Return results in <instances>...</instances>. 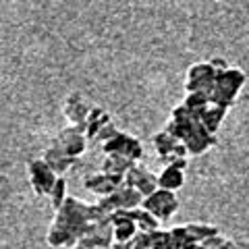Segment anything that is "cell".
<instances>
[{"instance_id":"6da1fadb","label":"cell","mask_w":249,"mask_h":249,"mask_svg":"<svg viewBox=\"0 0 249 249\" xmlns=\"http://www.w3.org/2000/svg\"><path fill=\"white\" fill-rule=\"evenodd\" d=\"M164 131L177 137L178 142H183V145L187 147V154L191 156H201L210 147L216 145V135L208 133L199 121L197 112L189 110L185 104H178L173 108L170 121L166 123Z\"/></svg>"},{"instance_id":"7a4b0ae2","label":"cell","mask_w":249,"mask_h":249,"mask_svg":"<svg viewBox=\"0 0 249 249\" xmlns=\"http://www.w3.org/2000/svg\"><path fill=\"white\" fill-rule=\"evenodd\" d=\"M245 81H247L245 71H241L237 67H229V69H224V71L216 73L214 88L208 93V102L229 110V108H232V104L237 102V96H239L241 88L245 85Z\"/></svg>"},{"instance_id":"3957f363","label":"cell","mask_w":249,"mask_h":249,"mask_svg":"<svg viewBox=\"0 0 249 249\" xmlns=\"http://www.w3.org/2000/svg\"><path fill=\"white\" fill-rule=\"evenodd\" d=\"M88 208L89 204L85 201L77 199V197H71L67 196V199L62 201V206L56 210V216L52 220V227H58L62 231H67L75 241H79L85 231H88Z\"/></svg>"},{"instance_id":"277c9868","label":"cell","mask_w":249,"mask_h":249,"mask_svg":"<svg viewBox=\"0 0 249 249\" xmlns=\"http://www.w3.org/2000/svg\"><path fill=\"white\" fill-rule=\"evenodd\" d=\"M143 197L139 196V191H135L133 187H127V185H121L110 193V196H104L100 197L98 206L102 208V212L106 216H110L116 210H135L142 206Z\"/></svg>"},{"instance_id":"5b68a950","label":"cell","mask_w":249,"mask_h":249,"mask_svg":"<svg viewBox=\"0 0 249 249\" xmlns=\"http://www.w3.org/2000/svg\"><path fill=\"white\" fill-rule=\"evenodd\" d=\"M214 79H216V71L210 65V60H201L196 62L187 69V75H185V91L191 93V91H197V93H204L208 96L214 88Z\"/></svg>"},{"instance_id":"8992f818","label":"cell","mask_w":249,"mask_h":249,"mask_svg":"<svg viewBox=\"0 0 249 249\" xmlns=\"http://www.w3.org/2000/svg\"><path fill=\"white\" fill-rule=\"evenodd\" d=\"M142 208L147 210V212L154 218H158V220H168L178 210V199L175 196V191H166V189H160L158 187L152 196L143 197Z\"/></svg>"},{"instance_id":"52a82bcc","label":"cell","mask_w":249,"mask_h":249,"mask_svg":"<svg viewBox=\"0 0 249 249\" xmlns=\"http://www.w3.org/2000/svg\"><path fill=\"white\" fill-rule=\"evenodd\" d=\"M123 185L133 187L135 191H139L142 197H147L158 189V175H154L143 162H135V164L123 175Z\"/></svg>"},{"instance_id":"ba28073f","label":"cell","mask_w":249,"mask_h":249,"mask_svg":"<svg viewBox=\"0 0 249 249\" xmlns=\"http://www.w3.org/2000/svg\"><path fill=\"white\" fill-rule=\"evenodd\" d=\"M102 152L106 156L108 154H121V156H127L129 160L139 162V158L143 156V145L135 135L124 133V131H116L108 142L102 143Z\"/></svg>"},{"instance_id":"9c48e42d","label":"cell","mask_w":249,"mask_h":249,"mask_svg":"<svg viewBox=\"0 0 249 249\" xmlns=\"http://www.w3.org/2000/svg\"><path fill=\"white\" fill-rule=\"evenodd\" d=\"M29 183L34 187L36 196H50L54 183H56V175L50 170V166L46 164L42 158H36L29 162Z\"/></svg>"},{"instance_id":"30bf717a","label":"cell","mask_w":249,"mask_h":249,"mask_svg":"<svg viewBox=\"0 0 249 249\" xmlns=\"http://www.w3.org/2000/svg\"><path fill=\"white\" fill-rule=\"evenodd\" d=\"M52 143L58 145L60 150L65 154H69L71 158H79V156L88 150V139H85V135L75 127L62 129L60 133L52 139Z\"/></svg>"},{"instance_id":"8fae6325","label":"cell","mask_w":249,"mask_h":249,"mask_svg":"<svg viewBox=\"0 0 249 249\" xmlns=\"http://www.w3.org/2000/svg\"><path fill=\"white\" fill-rule=\"evenodd\" d=\"M91 110V104L83 98L81 91H71L62 104V114L67 116V121L71 124H81L88 119V114Z\"/></svg>"},{"instance_id":"7c38bea8","label":"cell","mask_w":249,"mask_h":249,"mask_svg":"<svg viewBox=\"0 0 249 249\" xmlns=\"http://www.w3.org/2000/svg\"><path fill=\"white\" fill-rule=\"evenodd\" d=\"M123 185V177L119 175H106V173H93V175H85L83 178V187L91 193H98L100 197L110 196L116 187Z\"/></svg>"},{"instance_id":"4fadbf2b","label":"cell","mask_w":249,"mask_h":249,"mask_svg":"<svg viewBox=\"0 0 249 249\" xmlns=\"http://www.w3.org/2000/svg\"><path fill=\"white\" fill-rule=\"evenodd\" d=\"M42 160L50 166V170H52V173L56 175V177H58V175H65L67 170L73 168V164L77 162V158H71V156L65 154L58 145H54V143H50V147L44 152Z\"/></svg>"},{"instance_id":"5bb4252c","label":"cell","mask_w":249,"mask_h":249,"mask_svg":"<svg viewBox=\"0 0 249 249\" xmlns=\"http://www.w3.org/2000/svg\"><path fill=\"white\" fill-rule=\"evenodd\" d=\"M106 123H110V114L102 106H91V110L85 119V139L88 142H96V135Z\"/></svg>"},{"instance_id":"9a60e30c","label":"cell","mask_w":249,"mask_h":249,"mask_svg":"<svg viewBox=\"0 0 249 249\" xmlns=\"http://www.w3.org/2000/svg\"><path fill=\"white\" fill-rule=\"evenodd\" d=\"M227 112L229 110H224V108H220V106L208 104L206 108H201V110L197 112V116H199V121H201V124H204V129L208 131V133L216 135V131L220 129V124L224 121V116H227Z\"/></svg>"},{"instance_id":"2e32d148","label":"cell","mask_w":249,"mask_h":249,"mask_svg":"<svg viewBox=\"0 0 249 249\" xmlns=\"http://www.w3.org/2000/svg\"><path fill=\"white\" fill-rule=\"evenodd\" d=\"M185 185V173L173 166H164V170L158 175V187L166 191H177Z\"/></svg>"},{"instance_id":"e0dca14e","label":"cell","mask_w":249,"mask_h":249,"mask_svg":"<svg viewBox=\"0 0 249 249\" xmlns=\"http://www.w3.org/2000/svg\"><path fill=\"white\" fill-rule=\"evenodd\" d=\"M135 162L133 160H129L127 156H121V154H108L104 162H102V173L106 175H119L123 177L127 170L133 166Z\"/></svg>"},{"instance_id":"ac0fdd59","label":"cell","mask_w":249,"mask_h":249,"mask_svg":"<svg viewBox=\"0 0 249 249\" xmlns=\"http://www.w3.org/2000/svg\"><path fill=\"white\" fill-rule=\"evenodd\" d=\"M133 222H135V227L137 231H142V232H154V231H158L160 229V220L158 218H154L147 210H143L142 206L135 208L133 210Z\"/></svg>"},{"instance_id":"d6986e66","label":"cell","mask_w":249,"mask_h":249,"mask_svg":"<svg viewBox=\"0 0 249 249\" xmlns=\"http://www.w3.org/2000/svg\"><path fill=\"white\" fill-rule=\"evenodd\" d=\"M154 142V147L156 152H158V156H166V154H175V147L181 143L177 137H173L170 133H166V131H160V133H156L152 137Z\"/></svg>"},{"instance_id":"ffe728a7","label":"cell","mask_w":249,"mask_h":249,"mask_svg":"<svg viewBox=\"0 0 249 249\" xmlns=\"http://www.w3.org/2000/svg\"><path fill=\"white\" fill-rule=\"evenodd\" d=\"M185 229H187V235H189V239H191V241H196V243H201L204 239L218 235V229L212 227V224L191 222V224H185Z\"/></svg>"},{"instance_id":"44dd1931","label":"cell","mask_w":249,"mask_h":249,"mask_svg":"<svg viewBox=\"0 0 249 249\" xmlns=\"http://www.w3.org/2000/svg\"><path fill=\"white\" fill-rule=\"evenodd\" d=\"M137 227L135 222H119V224H112V239L114 243H129L131 239L135 237Z\"/></svg>"},{"instance_id":"7402d4cb","label":"cell","mask_w":249,"mask_h":249,"mask_svg":"<svg viewBox=\"0 0 249 249\" xmlns=\"http://www.w3.org/2000/svg\"><path fill=\"white\" fill-rule=\"evenodd\" d=\"M46 241H48V245H52V247H71L77 243L67 231H62L58 227H50L48 235H46Z\"/></svg>"},{"instance_id":"603a6c76","label":"cell","mask_w":249,"mask_h":249,"mask_svg":"<svg viewBox=\"0 0 249 249\" xmlns=\"http://www.w3.org/2000/svg\"><path fill=\"white\" fill-rule=\"evenodd\" d=\"M50 199H52V208L58 210L62 206V201L67 199V181L62 177L56 178V183H54L52 191H50Z\"/></svg>"},{"instance_id":"cb8c5ba5","label":"cell","mask_w":249,"mask_h":249,"mask_svg":"<svg viewBox=\"0 0 249 249\" xmlns=\"http://www.w3.org/2000/svg\"><path fill=\"white\" fill-rule=\"evenodd\" d=\"M189 110L193 112H199L201 108H206L210 102H208V96H204V93H197V91H191V93H187V98H185V102H183Z\"/></svg>"},{"instance_id":"d4e9b609","label":"cell","mask_w":249,"mask_h":249,"mask_svg":"<svg viewBox=\"0 0 249 249\" xmlns=\"http://www.w3.org/2000/svg\"><path fill=\"white\" fill-rule=\"evenodd\" d=\"M131 249H154V243H152V235L150 232H142L137 231L135 237L129 241Z\"/></svg>"},{"instance_id":"484cf974","label":"cell","mask_w":249,"mask_h":249,"mask_svg":"<svg viewBox=\"0 0 249 249\" xmlns=\"http://www.w3.org/2000/svg\"><path fill=\"white\" fill-rule=\"evenodd\" d=\"M160 160H162V164H164V166L178 168V170H183V173H185L187 164H189V160H187V158H178L177 154H166V156H160Z\"/></svg>"},{"instance_id":"4316f807","label":"cell","mask_w":249,"mask_h":249,"mask_svg":"<svg viewBox=\"0 0 249 249\" xmlns=\"http://www.w3.org/2000/svg\"><path fill=\"white\" fill-rule=\"evenodd\" d=\"M116 131H119V129H116V124L110 121V123H106L104 124V127L102 129H100V133L96 135V142H100V143H104V142H108V139H110L114 133H116Z\"/></svg>"},{"instance_id":"83f0119b","label":"cell","mask_w":249,"mask_h":249,"mask_svg":"<svg viewBox=\"0 0 249 249\" xmlns=\"http://www.w3.org/2000/svg\"><path fill=\"white\" fill-rule=\"evenodd\" d=\"M168 235H170V239H173V243H175L177 247H181L185 241H189V235H187V229H185V227H177V229L170 231Z\"/></svg>"},{"instance_id":"f1b7e54d","label":"cell","mask_w":249,"mask_h":249,"mask_svg":"<svg viewBox=\"0 0 249 249\" xmlns=\"http://www.w3.org/2000/svg\"><path fill=\"white\" fill-rule=\"evenodd\" d=\"M222 243H224V239L220 237V232H218V235H214V237L204 239V241L199 243V247H201V249H218Z\"/></svg>"},{"instance_id":"f546056e","label":"cell","mask_w":249,"mask_h":249,"mask_svg":"<svg viewBox=\"0 0 249 249\" xmlns=\"http://www.w3.org/2000/svg\"><path fill=\"white\" fill-rule=\"evenodd\" d=\"M210 65H212V69H214L216 73H220V71H224V69H229L227 60H224V58H220V56H214V58H210Z\"/></svg>"},{"instance_id":"4dcf8cb0","label":"cell","mask_w":249,"mask_h":249,"mask_svg":"<svg viewBox=\"0 0 249 249\" xmlns=\"http://www.w3.org/2000/svg\"><path fill=\"white\" fill-rule=\"evenodd\" d=\"M178 249H199V243H196V241H185V243L181 245V247H178Z\"/></svg>"},{"instance_id":"1f68e13d","label":"cell","mask_w":249,"mask_h":249,"mask_svg":"<svg viewBox=\"0 0 249 249\" xmlns=\"http://www.w3.org/2000/svg\"><path fill=\"white\" fill-rule=\"evenodd\" d=\"M218 249H237V245H235V241H231V239H224V243L218 247Z\"/></svg>"},{"instance_id":"d6a6232c","label":"cell","mask_w":249,"mask_h":249,"mask_svg":"<svg viewBox=\"0 0 249 249\" xmlns=\"http://www.w3.org/2000/svg\"><path fill=\"white\" fill-rule=\"evenodd\" d=\"M73 249H83V247H81V245H77V243H75V247H73Z\"/></svg>"},{"instance_id":"836d02e7","label":"cell","mask_w":249,"mask_h":249,"mask_svg":"<svg viewBox=\"0 0 249 249\" xmlns=\"http://www.w3.org/2000/svg\"><path fill=\"white\" fill-rule=\"evenodd\" d=\"M216 2H222V0H216Z\"/></svg>"}]
</instances>
